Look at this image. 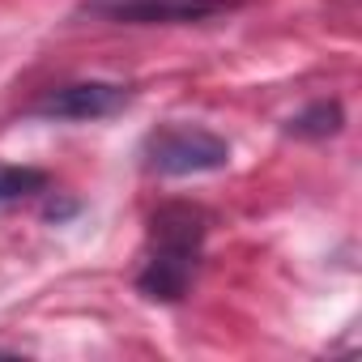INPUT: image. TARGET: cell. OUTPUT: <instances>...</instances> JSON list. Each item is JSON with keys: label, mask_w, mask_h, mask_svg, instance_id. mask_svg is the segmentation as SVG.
I'll return each mask as SVG.
<instances>
[{"label": "cell", "mask_w": 362, "mask_h": 362, "mask_svg": "<svg viewBox=\"0 0 362 362\" xmlns=\"http://www.w3.org/2000/svg\"><path fill=\"white\" fill-rule=\"evenodd\" d=\"M209 218L197 205L170 201L149 218V243H145V264L136 273V286L145 298L158 303H179L188 294L201 252H205Z\"/></svg>", "instance_id": "cell-1"}, {"label": "cell", "mask_w": 362, "mask_h": 362, "mask_svg": "<svg viewBox=\"0 0 362 362\" xmlns=\"http://www.w3.org/2000/svg\"><path fill=\"white\" fill-rule=\"evenodd\" d=\"M141 158L158 175H209L226 170L230 145L226 136L201 124H162L141 141Z\"/></svg>", "instance_id": "cell-2"}, {"label": "cell", "mask_w": 362, "mask_h": 362, "mask_svg": "<svg viewBox=\"0 0 362 362\" xmlns=\"http://www.w3.org/2000/svg\"><path fill=\"white\" fill-rule=\"evenodd\" d=\"M239 0H90L86 13L124 26H192L235 13Z\"/></svg>", "instance_id": "cell-3"}, {"label": "cell", "mask_w": 362, "mask_h": 362, "mask_svg": "<svg viewBox=\"0 0 362 362\" xmlns=\"http://www.w3.org/2000/svg\"><path fill=\"white\" fill-rule=\"evenodd\" d=\"M128 107V90L115 81H73L60 86L52 94H43L35 103V115L43 119H69V124H90V119H107L119 115Z\"/></svg>", "instance_id": "cell-4"}, {"label": "cell", "mask_w": 362, "mask_h": 362, "mask_svg": "<svg viewBox=\"0 0 362 362\" xmlns=\"http://www.w3.org/2000/svg\"><path fill=\"white\" fill-rule=\"evenodd\" d=\"M43 188H47V175L39 166H9V162H0V205L35 197Z\"/></svg>", "instance_id": "cell-5"}, {"label": "cell", "mask_w": 362, "mask_h": 362, "mask_svg": "<svg viewBox=\"0 0 362 362\" xmlns=\"http://www.w3.org/2000/svg\"><path fill=\"white\" fill-rule=\"evenodd\" d=\"M341 103H311L307 111H298L294 119H290V132H298V136H332L337 128H341Z\"/></svg>", "instance_id": "cell-6"}]
</instances>
